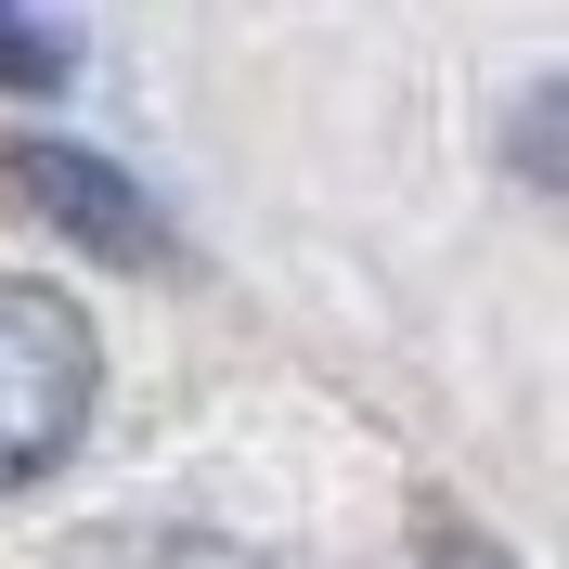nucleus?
Listing matches in <instances>:
<instances>
[{"instance_id":"f257e3e1","label":"nucleus","mask_w":569,"mask_h":569,"mask_svg":"<svg viewBox=\"0 0 569 569\" xmlns=\"http://www.w3.org/2000/svg\"><path fill=\"white\" fill-rule=\"evenodd\" d=\"M104 401V337L66 284L0 272V492H39Z\"/></svg>"},{"instance_id":"f03ea898","label":"nucleus","mask_w":569,"mask_h":569,"mask_svg":"<svg viewBox=\"0 0 569 569\" xmlns=\"http://www.w3.org/2000/svg\"><path fill=\"white\" fill-rule=\"evenodd\" d=\"M0 181L27 194L52 233H78L91 259H117V272H169V220L142 208V181L104 169V156H78V142H13L0 156Z\"/></svg>"},{"instance_id":"7ed1b4c3","label":"nucleus","mask_w":569,"mask_h":569,"mask_svg":"<svg viewBox=\"0 0 569 569\" xmlns=\"http://www.w3.org/2000/svg\"><path fill=\"white\" fill-rule=\"evenodd\" d=\"M505 169L531 181L543 208H569V78H531L518 117H505Z\"/></svg>"},{"instance_id":"20e7f679","label":"nucleus","mask_w":569,"mask_h":569,"mask_svg":"<svg viewBox=\"0 0 569 569\" xmlns=\"http://www.w3.org/2000/svg\"><path fill=\"white\" fill-rule=\"evenodd\" d=\"M78 569H259V557L220 543V531H104Z\"/></svg>"},{"instance_id":"39448f33","label":"nucleus","mask_w":569,"mask_h":569,"mask_svg":"<svg viewBox=\"0 0 569 569\" xmlns=\"http://www.w3.org/2000/svg\"><path fill=\"white\" fill-rule=\"evenodd\" d=\"M66 66L78 52L52 27H13V13H0V91H66Z\"/></svg>"},{"instance_id":"423d86ee","label":"nucleus","mask_w":569,"mask_h":569,"mask_svg":"<svg viewBox=\"0 0 569 569\" xmlns=\"http://www.w3.org/2000/svg\"><path fill=\"white\" fill-rule=\"evenodd\" d=\"M427 569H518V557H505V543H479L453 505H427Z\"/></svg>"}]
</instances>
